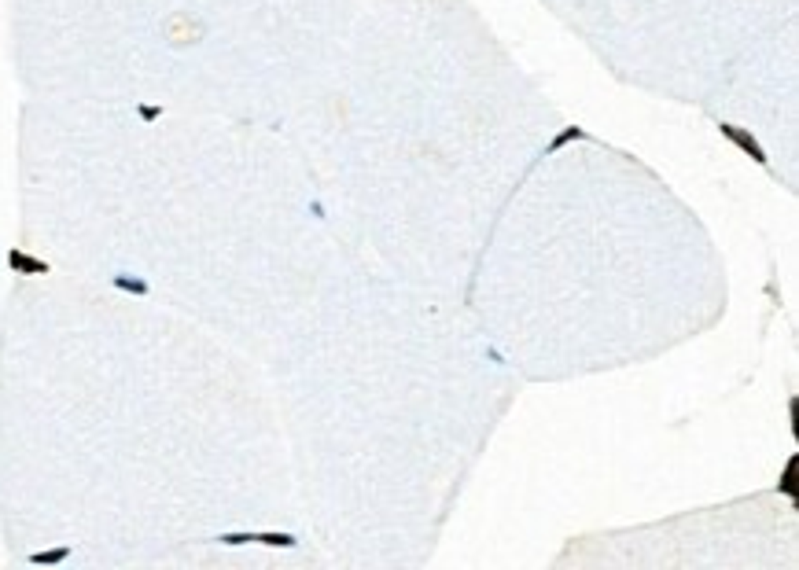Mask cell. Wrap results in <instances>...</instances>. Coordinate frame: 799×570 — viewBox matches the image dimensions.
<instances>
[{"label":"cell","instance_id":"obj_1","mask_svg":"<svg viewBox=\"0 0 799 570\" xmlns=\"http://www.w3.org/2000/svg\"><path fill=\"white\" fill-rule=\"evenodd\" d=\"M722 133H726L729 140H737V144L744 147V151H748L751 158H755V162H766V155H762V147L759 144H755V136H748V133H740V129L737 125H722Z\"/></svg>","mask_w":799,"mask_h":570},{"label":"cell","instance_id":"obj_2","mask_svg":"<svg viewBox=\"0 0 799 570\" xmlns=\"http://www.w3.org/2000/svg\"><path fill=\"white\" fill-rule=\"evenodd\" d=\"M796 475H799V456H788V467H785V478L777 482V489L788 493V500H799V489H796Z\"/></svg>","mask_w":799,"mask_h":570}]
</instances>
